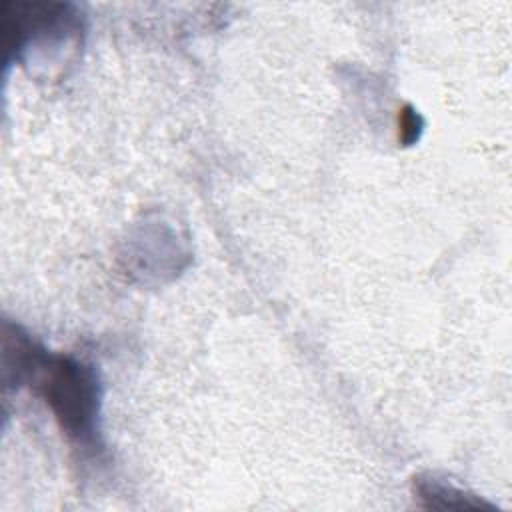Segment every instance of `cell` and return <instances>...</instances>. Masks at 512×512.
Returning a JSON list of instances; mask_svg holds the SVG:
<instances>
[{"label":"cell","instance_id":"obj_2","mask_svg":"<svg viewBox=\"0 0 512 512\" xmlns=\"http://www.w3.org/2000/svg\"><path fill=\"white\" fill-rule=\"evenodd\" d=\"M80 26L78 10L66 2H6L2 8L4 48L16 56L34 40H66Z\"/></svg>","mask_w":512,"mask_h":512},{"label":"cell","instance_id":"obj_3","mask_svg":"<svg viewBox=\"0 0 512 512\" xmlns=\"http://www.w3.org/2000/svg\"><path fill=\"white\" fill-rule=\"evenodd\" d=\"M414 494L424 508L432 510H478L492 508V504L482 498L464 492L448 482L438 480L436 476H418L414 478Z\"/></svg>","mask_w":512,"mask_h":512},{"label":"cell","instance_id":"obj_1","mask_svg":"<svg viewBox=\"0 0 512 512\" xmlns=\"http://www.w3.org/2000/svg\"><path fill=\"white\" fill-rule=\"evenodd\" d=\"M2 382L30 386L48 404L60 430L80 446L96 442L100 384L90 364L50 354L20 326L2 324Z\"/></svg>","mask_w":512,"mask_h":512},{"label":"cell","instance_id":"obj_4","mask_svg":"<svg viewBox=\"0 0 512 512\" xmlns=\"http://www.w3.org/2000/svg\"><path fill=\"white\" fill-rule=\"evenodd\" d=\"M420 132H422V118L410 104H406L398 114V140L404 146H408L420 138Z\"/></svg>","mask_w":512,"mask_h":512}]
</instances>
